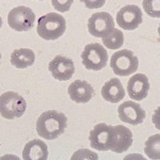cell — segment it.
Segmentation results:
<instances>
[{
    "instance_id": "obj_9",
    "label": "cell",
    "mask_w": 160,
    "mask_h": 160,
    "mask_svg": "<svg viewBox=\"0 0 160 160\" xmlns=\"http://www.w3.org/2000/svg\"><path fill=\"white\" fill-rule=\"evenodd\" d=\"M141 10L134 4L122 7L117 14V23L122 29L132 31L137 28L143 22Z\"/></svg>"
},
{
    "instance_id": "obj_1",
    "label": "cell",
    "mask_w": 160,
    "mask_h": 160,
    "mask_svg": "<svg viewBox=\"0 0 160 160\" xmlns=\"http://www.w3.org/2000/svg\"><path fill=\"white\" fill-rule=\"evenodd\" d=\"M67 122V117L62 112L55 110L45 111L37 120L36 130L40 137L52 141L64 133Z\"/></svg>"
},
{
    "instance_id": "obj_21",
    "label": "cell",
    "mask_w": 160,
    "mask_h": 160,
    "mask_svg": "<svg viewBox=\"0 0 160 160\" xmlns=\"http://www.w3.org/2000/svg\"><path fill=\"white\" fill-rule=\"evenodd\" d=\"M74 0H52L53 8L59 12H67L69 11Z\"/></svg>"
},
{
    "instance_id": "obj_6",
    "label": "cell",
    "mask_w": 160,
    "mask_h": 160,
    "mask_svg": "<svg viewBox=\"0 0 160 160\" xmlns=\"http://www.w3.org/2000/svg\"><path fill=\"white\" fill-rule=\"evenodd\" d=\"M89 141L92 148L95 150L101 152L111 150L114 143L113 126L104 122L94 126L89 134Z\"/></svg>"
},
{
    "instance_id": "obj_15",
    "label": "cell",
    "mask_w": 160,
    "mask_h": 160,
    "mask_svg": "<svg viewBox=\"0 0 160 160\" xmlns=\"http://www.w3.org/2000/svg\"><path fill=\"white\" fill-rule=\"evenodd\" d=\"M125 90L121 81L118 78H112L105 82L101 89V95L105 100L112 104L118 103L125 97Z\"/></svg>"
},
{
    "instance_id": "obj_4",
    "label": "cell",
    "mask_w": 160,
    "mask_h": 160,
    "mask_svg": "<svg viewBox=\"0 0 160 160\" xmlns=\"http://www.w3.org/2000/svg\"><path fill=\"white\" fill-rule=\"evenodd\" d=\"M111 67L115 75L128 76L137 71L139 60L129 50H121L111 56Z\"/></svg>"
},
{
    "instance_id": "obj_11",
    "label": "cell",
    "mask_w": 160,
    "mask_h": 160,
    "mask_svg": "<svg viewBox=\"0 0 160 160\" xmlns=\"http://www.w3.org/2000/svg\"><path fill=\"white\" fill-rule=\"evenodd\" d=\"M118 111L120 120L131 125L141 124L146 118V111L134 101H125L119 105Z\"/></svg>"
},
{
    "instance_id": "obj_2",
    "label": "cell",
    "mask_w": 160,
    "mask_h": 160,
    "mask_svg": "<svg viewBox=\"0 0 160 160\" xmlns=\"http://www.w3.org/2000/svg\"><path fill=\"white\" fill-rule=\"evenodd\" d=\"M66 21L59 14L51 12L39 17L37 25V33L46 40H55L64 33Z\"/></svg>"
},
{
    "instance_id": "obj_23",
    "label": "cell",
    "mask_w": 160,
    "mask_h": 160,
    "mask_svg": "<svg viewBox=\"0 0 160 160\" xmlns=\"http://www.w3.org/2000/svg\"><path fill=\"white\" fill-rule=\"evenodd\" d=\"M80 1L85 3L86 7L91 10L101 8L105 3V0H80Z\"/></svg>"
},
{
    "instance_id": "obj_17",
    "label": "cell",
    "mask_w": 160,
    "mask_h": 160,
    "mask_svg": "<svg viewBox=\"0 0 160 160\" xmlns=\"http://www.w3.org/2000/svg\"><path fill=\"white\" fill-rule=\"evenodd\" d=\"M35 62V54L32 50L20 48L14 51L10 56V62L17 69H26Z\"/></svg>"
},
{
    "instance_id": "obj_25",
    "label": "cell",
    "mask_w": 160,
    "mask_h": 160,
    "mask_svg": "<svg viewBox=\"0 0 160 160\" xmlns=\"http://www.w3.org/2000/svg\"><path fill=\"white\" fill-rule=\"evenodd\" d=\"M0 59H1V54H0Z\"/></svg>"
},
{
    "instance_id": "obj_19",
    "label": "cell",
    "mask_w": 160,
    "mask_h": 160,
    "mask_svg": "<svg viewBox=\"0 0 160 160\" xmlns=\"http://www.w3.org/2000/svg\"><path fill=\"white\" fill-rule=\"evenodd\" d=\"M160 135L158 134L151 136L145 143V153L152 159H159Z\"/></svg>"
},
{
    "instance_id": "obj_3",
    "label": "cell",
    "mask_w": 160,
    "mask_h": 160,
    "mask_svg": "<svg viewBox=\"0 0 160 160\" xmlns=\"http://www.w3.org/2000/svg\"><path fill=\"white\" fill-rule=\"evenodd\" d=\"M26 109V100L17 92H6L0 96V114L3 118L12 120L21 118Z\"/></svg>"
},
{
    "instance_id": "obj_13",
    "label": "cell",
    "mask_w": 160,
    "mask_h": 160,
    "mask_svg": "<svg viewBox=\"0 0 160 160\" xmlns=\"http://www.w3.org/2000/svg\"><path fill=\"white\" fill-rule=\"evenodd\" d=\"M68 93L70 98L75 103L85 104L90 101L93 97L94 89L88 82L76 80L69 85Z\"/></svg>"
},
{
    "instance_id": "obj_7",
    "label": "cell",
    "mask_w": 160,
    "mask_h": 160,
    "mask_svg": "<svg viewBox=\"0 0 160 160\" xmlns=\"http://www.w3.org/2000/svg\"><path fill=\"white\" fill-rule=\"evenodd\" d=\"M35 15L33 10L26 6H17L8 14V24L12 29L26 32L34 26Z\"/></svg>"
},
{
    "instance_id": "obj_26",
    "label": "cell",
    "mask_w": 160,
    "mask_h": 160,
    "mask_svg": "<svg viewBox=\"0 0 160 160\" xmlns=\"http://www.w3.org/2000/svg\"><path fill=\"white\" fill-rule=\"evenodd\" d=\"M40 1H42V0H40Z\"/></svg>"
},
{
    "instance_id": "obj_18",
    "label": "cell",
    "mask_w": 160,
    "mask_h": 160,
    "mask_svg": "<svg viewBox=\"0 0 160 160\" xmlns=\"http://www.w3.org/2000/svg\"><path fill=\"white\" fill-rule=\"evenodd\" d=\"M102 41L106 48L117 50L121 48L123 45L124 36L121 30L114 28L109 34L102 38Z\"/></svg>"
},
{
    "instance_id": "obj_16",
    "label": "cell",
    "mask_w": 160,
    "mask_h": 160,
    "mask_svg": "<svg viewBox=\"0 0 160 160\" xmlns=\"http://www.w3.org/2000/svg\"><path fill=\"white\" fill-rule=\"evenodd\" d=\"M48 147L44 141L34 139L26 144L22 151L24 160H46L48 158Z\"/></svg>"
},
{
    "instance_id": "obj_10",
    "label": "cell",
    "mask_w": 160,
    "mask_h": 160,
    "mask_svg": "<svg viewBox=\"0 0 160 160\" xmlns=\"http://www.w3.org/2000/svg\"><path fill=\"white\" fill-rule=\"evenodd\" d=\"M48 69L56 80L64 82L72 78L75 73V65L70 58L58 55L50 62Z\"/></svg>"
},
{
    "instance_id": "obj_14",
    "label": "cell",
    "mask_w": 160,
    "mask_h": 160,
    "mask_svg": "<svg viewBox=\"0 0 160 160\" xmlns=\"http://www.w3.org/2000/svg\"><path fill=\"white\" fill-rule=\"evenodd\" d=\"M114 129V143L111 151L117 153H122L129 149L133 144V133L123 125H117Z\"/></svg>"
},
{
    "instance_id": "obj_12",
    "label": "cell",
    "mask_w": 160,
    "mask_h": 160,
    "mask_svg": "<svg viewBox=\"0 0 160 160\" xmlns=\"http://www.w3.org/2000/svg\"><path fill=\"white\" fill-rule=\"evenodd\" d=\"M127 90L128 96L136 101H141L146 98L150 90V83L147 75L136 74L133 75L128 82Z\"/></svg>"
},
{
    "instance_id": "obj_8",
    "label": "cell",
    "mask_w": 160,
    "mask_h": 160,
    "mask_svg": "<svg viewBox=\"0 0 160 160\" xmlns=\"http://www.w3.org/2000/svg\"><path fill=\"white\" fill-rule=\"evenodd\" d=\"M88 28L89 33L93 37L103 38L115 28L114 19L107 12H97L88 19Z\"/></svg>"
},
{
    "instance_id": "obj_22",
    "label": "cell",
    "mask_w": 160,
    "mask_h": 160,
    "mask_svg": "<svg viewBox=\"0 0 160 160\" xmlns=\"http://www.w3.org/2000/svg\"><path fill=\"white\" fill-rule=\"evenodd\" d=\"M71 159H98V155L87 149H82L74 154Z\"/></svg>"
},
{
    "instance_id": "obj_5",
    "label": "cell",
    "mask_w": 160,
    "mask_h": 160,
    "mask_svg": "<svg viewBox=\"0 0 160 160\" xmlns=\"http://www.w3.org/2000/svg\"><path fill=\"white\" fill-rule=\"evenodd\" d=\"M82 59L86 69L98 71L107 64L108 53L101 44L92 43L85 46L82 53Z\"/></svg>"
},
{
    "instance_id": "obj_24",
    "label": "cell",
    "mask_w": 160,
    "mask_h": 160,
    "mask_svg": "<svg viewBox=\"0 0 160 160\" xmlns=\"http://www.w3.org/2000/svg\"><path fill=\"white\" fill-rule=\"evenodd\" d=\"M2 25H3V21H2V18L0 17V28L2 27Z\"/></svg>"
},
{
    "instance_id": "obj_20",
    "label": "cell",
    "mask_w": 160,
    "mask_h": 160,
    "mask_svg": "<svg viewBox=\"0 0 160 160\" xmlns=\"http://www.w3.org/2000/svg\"><path fill=\"white\" fill-rule=\"evenodd\" d=\"M144 10L151 17H160V0H143Z\"/></svg>"
}]
</instances>
